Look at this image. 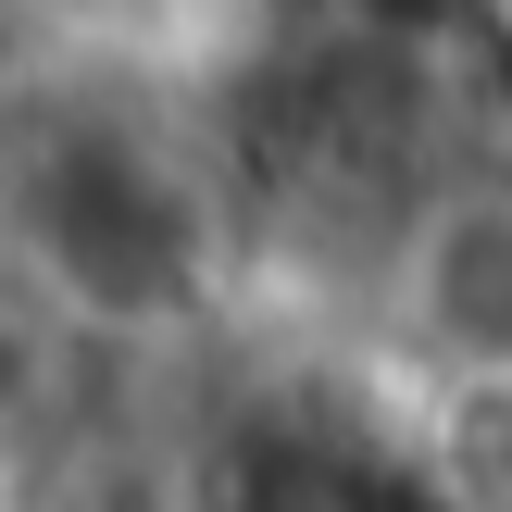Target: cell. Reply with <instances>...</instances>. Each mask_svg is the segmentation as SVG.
<instances>
[{
  "label": "cell",
  "mask_w": 512,
  "mask_h": 512,
  "mask_svg": "<svg viewBox=\"0 0 512 512\" xmlns=\"http://www.w3.org/2000/svg\"><path fill=\"white\" fill-rule=\"evenodd\" d=\"M363 350L400 388H512V175L438 163L363 275Z\"/></svg>",
  "instance_id": "cell-1"
}]
</instances>
